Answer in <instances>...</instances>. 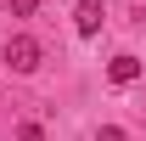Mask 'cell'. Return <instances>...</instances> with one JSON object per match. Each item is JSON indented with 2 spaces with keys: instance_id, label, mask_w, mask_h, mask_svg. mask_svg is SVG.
I'll use <instances>...</instances> for the list:
<instances>
[{
  "instance_id": "cell-3",
  "label": "cell",
  "mask_w": 146,
  "mask_h": 141,
  "mask_svg": "<svg viewBox=\"0 0 146 141\" xmlns=\"http://www.w3.org/2000/svg\"><path fill=\"white\" fill-rule=\"evenodd\" d=\"M107 79H112V85H135V79H141V56L118 51V56L107 62Z\"/></svg>"
},
{
  "instance_id": "cell-5",
  "label": "cell",
  "mask_w": 146,
  "mask_h": 141,
  "mask_svg": "<svg viewBox=\"0 0 146 141\" xmlns=\"http://www.w3.org/2000/svg\"><path fill=\"white\" fill-rule=\"evenodd\" d=\"M96 141H129V136L118 130V124H101V130H96Z\"/></svg>"
},
{
  "instance_id": "cell-1",
  "label": "cell",
  "mask_w": 146,
  "mask_h": 141,
  "mask_svg": "<svg viewBox=\"0 0 146 141\" xmlns=\"http://www.w3.org/2000/svg\"><path fill=\"white\" fill-rule=\"evenodd\" d=\"M6 62H11V73H34L39 62H45V45H39L34 34H11L6 40Z\"/></svg>"
},
{
  "instance_id": "cell-6",
  "label": "cell",
  "mask_w": 146,
  "mask_h": 141,
  "mask_svg": "<svg viewBox=\"0 0 146 141\" xmlns=\"http://www.w3.org/2000/svg\"><path fill=\"white\" fill-rule=\"evenodd\" d=\"M17 141H45V130L39 124H17Z\"/></svg>"
},
{
  "instance_id": "cell-2",
  "label": "cell",
  "mask_w": 146,
  "mask_h": 141,
  "mask_svg": "<svg viewBox=\"0 0 146 141\" xmlns=\"http://www.w3.org/2000/svg\"><path fill=\"white\" fill-rule=\"evenodd\" d=\"M101 17H107V0H79L73 6V28L90 40V34H101Z\"/></svg>"
},
{
  "instance_id": "cell-4",
  "label": "cell",
  "mask_w": 146,
  "mask_h": 141,
  "mask_svg": "<svg viewBox=\"0 0 146 141\" xmlns=\"http://www.w3.org/2000/svg\"><path fill=\"white\" fill-rule=\"evenodd\" d=\"M6 6H11V17H34L39 11V0H6Z\"/></svg>"
}]
</instances>
